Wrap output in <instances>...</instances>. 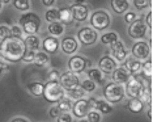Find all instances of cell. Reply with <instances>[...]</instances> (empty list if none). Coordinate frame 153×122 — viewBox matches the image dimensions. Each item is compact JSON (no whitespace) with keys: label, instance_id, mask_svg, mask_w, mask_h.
Segmentation results:
<instances>
[{"label":"cell","instance_id":"cell-48","mask_svg":"<svg viewBox=\"0 0 153 122\" xmlns=\"http://www.w3.org/2000/svg\"><path fill=\"white\" fill-rule=\"evenodd\" d=\"M96 99H94V97H92V99H90V100H88V104H89V106L90 108H94V105H96Z\"/></svg>","mask_w":153,"mask_h":122},{"label":"cell","instance_id":"cell-2","mask_svg":"<svg viewBox=\"0 0 153 122\" xmlns=\"http://www.w3.org/2000/svg\"><path fill=\"white\" fill-rule=\"evenodd\" d=\"M42 95L48 103H58L65 96V91L58 80H47L46 84H43Z\"/></svg>","mask_w":153,"mask_h":122},{"label":"cell","instance_id":"cell-11","mask_svg":"<svg viewBox=\"0 0 153 122\" xmlns=\"http://www.w3.org/2000/svg\"><path fill=\"white\" fill-rule=\"evenodd\" d=\"M89 110H90V106H89L88 101L84 100L82 97L76 101L75 105H72V112H74L75 117H77L79 120L84 118L86 114H88V112H89Z\"/></svg>","mask_w":153,"mask_h":122},{"label":"cell","instance_id":"cell-13","mask_svg":"<svg viewBox=\"0 0 153 122\" xmlns=\"http://www.w3.org/2000/svg\"><path fill=\"white\" fill-rule=\"evenodd\" d=\"M110 51L113 54L114 59H117L118 62H123L127 57V53H126V49H124L123 43L120 41H114L113 43H110Z\"/></svg>","mask_w":153,"mask_h":122},{"label":"cell","instance_id":"cell-26","mask_svg":"<svg viewBox=\"0 0 153 122\" xmlns=\"http://www.w3.org/2000/svg\"><path fill=\"white\" fill-rule=\"evenodd\" d=\"M33 62L38 67H43L45 64L48 63V55L46 53H42V51H38V53H36V55H34Z\"/></svg>","mask_w":153,"mask_h":122},{"label":"cell","instance_id":"cell-5","mask_svg":"<svg viewBox=\"0 0 153 122\" xmlns=\"http://www.w3.org/2000/svg\"><path fill=\"white\" fill-rule=\"evenodd\" d=\"M20 24H21L25 33L34 34V33H37V30L39 29V26H41V19L36 13L27 12L20 17Z\"/></svg>","mask_w":153,"mask_h":122},{"label":"cell","instance_id":"cell-50","mask_svg":"<svg viewBox=\"0 0 153 122\" xmlns=\"http://www.w3.org/2000/svg\"><path fill=\"white\" fill-rule=\"evenodd\" d=\"M4 63H3V61H1V59H0V74H1V71H3V67H4Z\"/></svg>","mask_w":153,"mask_h":122},{"label":"cell","instance_id":"cell-3","mask_svg":"<svg viewBox=\"0 0 153 122\" xmlns=\"http://www.w3.org/2000/svg\"><path fill=\"white\" fill-rule=\"evenodd\" d=\"M103 96L109 103H119L124 97V88L119 83L111 82L103 88Z\"/></svg>","mask_w":153,"mask_h":122},{"label":"cell","instance_id":"cell-16","mask_svg":"<svg viewBox=\"0 0 153 122\" xmlns=\"http://www.w3.org/2000/svg\"><path fill=\"white\" fill-rule=\"evenodd\" d=\"M98 66H100L101 71L106 72V74H111V72L117 68L115 61H114L111 57H109V55H105V57L101 58L100 62H98Z\"/></svg>","mask_w":153,"mask_h":122},{"label":"cell","instance_id":"cell-46","mask_svg":"<svg viewBox=\"0 0 153 122\" xmlns=\"http://www.w3.org/2000/svg\"><path fill=\"white\" fill-rule=\"evenodd\" d=\"M145 25L148 28H152V12H148L147 15V21H145Z\"/></svg>","mask_w":153,"mask_h":122},{"label":"cell","instance_id":"cell-54","mask_svg":"<svg viewBox=\"0 0 153 122\" xmlns=\"http://www.w3.org/2000/svg\"><path fill=\"white\" fill-rule=\"evenodd\" d=\"M0 8H1V1H0Z\"/></svg>","mask_w":153,"mask_h":122},{"label":"cell","instance_id":"cell-23","mask_svg":"<svg viewBox=\"0 0 153 122\" xmlns=\"http://www.w3.org/2000/svg\"><path fill=\"white\" fill-rule=\"evenodd\" d=\"M111 8L117 13H123L128 9L127 0H111Z\"/></svg>","mask_w":153,"mask_h":122},{"label":"cell","instance_id":"cell-24","mask_svg":"<svg viewBox=\"0 0 153 122\" xmlns=\"http://www.w3.org/2000/svg\"><path fill=\"white\" fill-rule=\"evenodd\" d=\"M24 42H25L26 47H29L30 50H37L38 47H39V38L37 36H34V34H30V36H27L25 40H24Z\"/></svg>","mask_w":153,"mask_h":122},{"label":"cell","instance_id":"cell-38","mask_svg":"<svg viewBox=\"0 0 153 122\" xmlns=\"http://www.w3.org/2000/svg\"><path fill=\"white\" fill-rule=\"evenodd\" d=\"M134 5L139 11H143V9H145L147 7L151 5V0H134Z\"/></svg>","mask_w":153,"mask_h":122},{"label":"cell","instance_id":"cell-32","mask_svg":"<svg viewBox=\"0 0 153 122\" xmlns=\"http://www.w3.org/2000/svg\"><path fill=\"white\" fill-rule=\"evenodd\" d=\"M58 108L60 109L63 113H65V112H69L72 109V103H71V100L69 99H62V100H59L58 101Z\"/></svg>","mask_w":153,"mask_h":122},{"label":"cell","instance_id":"cell-14","mask_svg":"<svg viewBox=\"0 0 153 122\" xmlns=\"http://www.w3.org/2000/svg\"><path fill=\"white\" fill-rule=\"evenodd\" d=\"M71 11H72V15H74V20L76 21H84V20L88 19V8L84 5V4H74L71 7Z\"/></svg>","mask_w":153,"mask_h":122},{"label":"cell","instance_id":"cell-49","mask_svg":"<svg viewBox=\"0 0 153 122\" xmlns=\"http://www.w3.org/2000/svg\"><path fill=\"white\" fill-rule=\"evenodd\" d=\"M12 122H26L25 118H13Z\"/></svg>","mask_w":153,"mask_h":122},{"label":"cell","instance_id":"cell-31","mask_svg":"<svg viewBox=\"0 0 153 122\" xmlns=\"http://www.w3.org/2000/svg\"><path fill=\"white\" fill-rule=\"evenodd\" d=\"M13 7H15L16 9H19V11H27L29 9V0H11Z\"/></svg>","mask_w":153,"mask_h":122},{"label":"cell","instance_id":"cell-52","mask_svg":"<svg viewBox=\"0 0 153 122\" xmlns=\"http://www.w3.org/2000/svg\"><path fill=\"white\" fill-rule=\"evenodd\" d=\"M85 0H76V4H84Z\"/></svg>","mask_w":153,"mask_h":122},{"label":"cell","instance_id":"cell-44","mask_svg":"<svg viewBox=\"0 0 153 122\" xmlns=\"http://www.w3.org/2000/svg\"><path fill=\"white\" fill-rule=\"evenodd\" d=\"M59 72L56 70H51L50 72H48V80H59Z\"/></svg>","mask_w":153,"mask_h":122},{"label":"cell","instance_id":"cell-30","mask_svg":"<svg viewBox=\"0 0 153 122\" xmlns=\"http://www.w3.org/2000/svg\"><path fill=\"white\" fill-rule=\"evenodd\" d=\"M84 92L85 91L81 88V87H76V88H72V89H68L67 91V95L71 97V99H76V100H79V99H81L82 96H84Z\"/></svg>","mask_w":153,"mask_h":122},{"label":"cell","instance_id":"cell-51","mask_svg":"<svg viewBox=\"0 0 153 122\" xmlns=\"http://www.w3.org/2000/svg\"><path fill=\"white\" fill-rule=\"evenodd\" d=\"M148 118H149V121H152V110L151 109L148 110Z\"/></svg>","mask_w":153,"mask_h":122},{"label":"cell","instance_id":"cell-12","mask_svg":"<svg viewBox=\"0 0 153 122\" xmlns=\"http://www.w3.org/2000/svg\"><path fill=\"white\" fill-rule=\"evenodd\" d=\"M86 67V62H85V58L80 57V55H75V57L69 58L68 61V68L69 71L75 72V74H80L82 72Z\"/></svg>","mask_w":153,"mask_h":122},{"label":"cell","instance_id":"cell-39","mask_svg":"<svg viewBox=\"0 0 153 122\" xmlns=\"http://www.w3.org/2000/svg\"><path fill=\"white\" fill-rule=\"evenodd\" d=\"M34 55H36V53H34L33 50H29V51H25V54L22 55L21 61H24L25 63H30V62L34 61Z\"/></svg>","mask_w":153,"mask_h":122},{"label":"cell","instance_id":"cell-15","mask_svg":"<svg viewBox=\"0 0 153 122\" xmlns=\"http://www.w3.org/2000/svg\"><path fill=\"white\" fill-rule=\"evenodd\" d=\"M111 74H113V82L119 83V84H124L131 76L130 71H128L126 67H118L114 70Z\"/></svg>","mask_w":153,"mask_h":122},{"label":"cell","instance_id":"cell-20","mask_svg":"<svg viewBox=\"0 0 153 122\" xmlns=\"http://www.w3.org/2000/svg\"><path fill=\"white\" fill-rule=\"evenodd\" d=\"M127 108L132 112V113H140L143 110V108H144V104H143V101L139 99V97H130Z\"/></svg>","mask_w":153,"mask_h":122},{"label":"cell","instance_id":"cell-22","mask_svg":"<svg viewBox=\"0 0 153 122\" xmlns=\"http://www.w3.org/2000/svg\"><path fill=\"white\" fill-rule=\"evenodd\" d=\"M139 99L143 101V104H151L152 100V92H151V85H143L140 92H139Z\"/></svg>","mask_w":153,"mask_h":122},{"label":"cell","instance_id":"cell-45","mask_svg":"<svg viewBox=\"0 0 153 122\" xmlns=\"http://www.w3.org/2000/svg\"><path fill=\"white\" fill-rule=\"evenodd\" d=\"M135 19H136V16H135V13H134V12H128L127 15L124 16V20H126L127 22H132Z\"/></svg>","mask_w":153,"mask_h":122},{"label":"cell","instance_id":"cell-34","mask_svg":"<svg viewBox=\"0 0 153 122\" xmlns=\"http://www.w3.org/2000/svg\"><path fill=\"white\" fill-rule=\"evenodd\" d=\"M45 17L48 22H54V21H58L59 20V11L58 9H48V11L45 13Z\"/></svg>","mask_w":153,"mask_h":122},{"label":"cell","instance_id":"cell-43","mask_svg":"<svg viewBox=\"0 0 153 122\" xmlns=\"http://www.w3.org/2000/svg\"><path fill=\"white\" fill-rule=\"evenodd\" d=\"M11 33H12V36H16V37H21V34H22V30H21V28L20 26H12L11 28Z\"/></svg>","mask_w":153,"mask_h":122},{"label":"cell","instance_id":"cell-10","mask_svg":"<svg viewBox=\"0 0 153 122\" xmlns=\"http://www.w3.org/2000/svg\"><path fill=\"white\" fill-rule=\"evenodd\" d=\"M77 37H79V41L81 42L82 45H93L97 41V33L96 30L90 29V28H82V29L79 30L77 33Z\"/></svg>","mask_w":153,"mask_h":122},{"label":"cell","instance_id":"cell-33","mask_svg":"<svg viewBox=\"0 0 153 122\" xmlns=\"http://www.w3.org/2000/svg\"><path fill=\"white\" fill-rule=\"evenodd\" d=\"M140 71L143 72V75H144L147 79L151 78V76H152V72H153V67H152V62H151V59H148V61L141 66Z\"/></svg>","mask_w":153,"mask_h":122},{"label":"cell","instance_id":"cell-19","mask_svg":"<svg viewBox=\"0 0 153 122\" xmlns=\"http://www.w3.org/2000/svg\"><path fill=\"white\" fill-rule=\"evenodd\" d=\"M59 21L65 25H69L74 21V15H72L71 8H62L59 9Z\"/></svg>","mask_w":153,"mask_h":122},{"label":"cell","instance_id":"cell-18","mask_svg":"<svg viewBox=\"0 0 153 122\" xmlns=\"http://www.w3.org/2000/svg\"><path fill=\"white\" fill-rule=\"evenodd\" d=\"M43 49H45V51H47V53H55V51L58 50V47H59V41L56 40L55 37H47V38H45V41H43Z\"/></svg>","mask_w":153,"mask_h":122},{"label":"cell","instance_id":"cell-40","mask_svg":"<svg viewBox=\"0 0 153 122\" xmlns=\"http://www.w3.org/2000/svg\"><path fill=\"white\" fill-rule=\"evenodd\" d=\"M11 29H9L7 25H1L0 26V40H3V38H5V37H8V36H11Z\"/></svg>","mask_w":153,"mask_h":122},{"label":"cell","instance_id":"cell-7","mask_svg":"<svg viewBox=\"0 0 153 122\" xmlns=\"http://www.w3.org/2000/svg\"><path fill=\"white\" fill-rule=\"evenodd\" d=\"M148 33V26L143 20H136L135 19L132 22H130L128 26V36L134 40H140Z\"/></svg>","mask_w":153,"mask_h":122},{"label":"cell","instance_id":"cell-41","mask_svg":"<svg viewBox=\"0 0 153 122\" xmlns=\"http://www.w3.org/2000/svg\"><path fill=\"white\" fill-rule=\"evenodd\" d=\"M58 121H60V122H71L72 117H71V114H68L67 112H65V113H62L60 116L58 117Z\"/></svg>","mask_w":153,"mask_h":122},{"label":"cell","instance_id":"cell-28","mask_svg":"<svg viewBox=\"0 0 153 122\" xmlns=\"http://www.w3.org/2000/svg\"><path fill=\"white\" fill-rule=\"evenodd\" d=\"M88 75H89V79H92L94 83H102L105 80V76H103L102 71L97 68H92L88 71Z\"/></svg>","mask_w":153,"mask_h":122},{"label":"cell","instance_id":"cell-9","mask_svg":"<svg viewBox=\"0 0 153 122\" xmlns=\"http://www.w3.org/2000/svg\"><path fill=\"white\" fill-rule=\"evenodd\" d=\"M151 54V47L144 41H139L132 46V55L136 59H148Z\"/></svg>","mask_w":153,"mask_h":122},{"label":"cell","instance_id":"cell-53","mask_svg":"<svg viewBox=\"0 0 153 122\" xmlns=\"http://www.w3.org/2000/svg\"><path fill=\"white\" fill-rule=\"evenodd\" d=\"M0 1H1V3H4V4H8V3L11 1V0H0Z\"/></svg>","mask_w":153,"mask_h":122},{"label":"cell","instance_id":"cell-21","mask_svg":"<svg viewBox=\"0 0 153 122\" xmlns=\"http://www.w3.org/2000/svg\"><path fill=\"white\" fill-rule=\"evenodd\" d=\"M124 67H126L128 71H130V74H137V72H140V68H141V63L139 59H134V58H128L126 61V64H124Z\"/></svg>","mask_w":153,"mask_h":122},{"label":"cell","instance_id":"cell-4","mask_svg":"<svg viewBox=\"0 0 153 122\" xmlns=\"http://www.w3.org/2000/svg\"><path fill=\"white\" fill-rule=\"evenodd\" d=\"M126 89H124V95L128 97H137L143 85H149V82H145L140 75L135 74L134 76H130V79L126 83Z\"/></svg>","mask_w":153,"mask_h":122},{"label":"cell","instance_id":"cell-25","mask_svg":"<svg viewBox=\"0 0 153 122\" xmlns=\"http://www.w3.org/2000/svg\"><path fill=\"white\" fill-rule=\"evenodd\" d=\"M94 108L102 114H109L110 112L113 110V108H111L110 104L107 103V101H103V100H97Z\"/></svg>","mask_w":153,"mask_h":122},{"label":"cell","instance_id":"cell-17","mask_svg":"<svg viewBox=\"0 0 153 122\" xmlns=\"http://www.w3.org/2000/svg\"><path fill=\"white\" fill-rule=\"evenodd\" d=\"M62 50L67 54H72L77 50V41L75 40L74 37H65L63 41H62Z\"/></svg>","mask_w":153,"mask_h":122},{"label":"cell","instance_id":"cell-42","mask_svg":"<svg viewBox=\"0 0 153 122\" xmlns=\"http://www.w3.org/2000/svg\"><path fill=\"white\" fill-rule=\"evenodd\" d=\"M62 113H63V112L59 109L58 106H53V108L50 109V116H51V117H54V118H58Z\"/></svg>","mask_w":153,"mask_h":122},{"label":"cell","instance_id":"cell-47","mask_svg":"<svg viewBox=\"0 0 153 122\" xmlns=\"http://www.w3.org/2000/svg\"><path fill=\"white\" fill-rule=\"evenodd\" d=\"M54 1H55V0H42L43 5H46V7H51L54 4Z\"/></svg>","mask_w":153,"mask_h":122},{"label":"cell","instance_id":"cell-6","mask_svg":"<svg viewBox=\"0 0 153 122\" xmlns=\"http://www.w3.org/2000/svg\"><path fill=\"white\" fill-rule=\"evenodd\" d=\"M90 24L97 30H105L110 25V16L105 11H97L90 16Z\"/></svg>","mask_w":153,"mask_h":122},{"label":"cell","instance_id":"cell-1","mask_svg":"<svg viewBox=\"0 0 153 122\" xmlns=\"http://www.w3.org/2000/svg\"><path fill=\"white\" fill-rule=\"evenodd\" d=\"M26 51V45L21 37L8 36L0 41V54L9 62L21 61L22 55Z\"/></svg>","mask_w":153,"mask_h":122},{"label":"cell","instance_id":"cell-8","mask_svg":"<svg viewBox=\"0 0 153 122\" xmlns=\"http://www.w3.org/2000/svg\"><path fill=\"white\" fill-rule=\"evenodd\" d=\"M60 79V85L63 87L65 91L68 89H72V88H76V87L80 85V80L77 78V75L72 71H68V72H64L59 76Z\"/></svg>","mask_w":153,"mask_h":122},{"label":"cell","instance_id":"cell-35","mask_svg":"<svg viewBox=\"0 0 153 122\" xmlns=\"http://www.w3.org/2000/svg\"><path fill=\"white\" fill-rule=\"evenodd\" d=\"M118 40V36H117V33H106V34H103L102 37H101V41H102L103 43H106V45H110V43H113L114 41H117Z\"/></svg>","mask_w":153,"mask_h":122},{"label":"cell","instance_id":"cell-27","mask_svg":"<svg viewBox=\"0 0 153 122\" xmlns=\"http://www.w3.org/2000/svg\"><path fill=\"white\" fill-rule=\"evenodd\" d=\"M27 89L30 91V93L34 96H41L43 93V84L39 82H34L27 84Z\"/></svg>","mask_w":153,"mask_h":122},{"label":"cell","instance_id":"cell-29","mask_svg":"<svg viewBox=\"0 0 153 122\" xmlns=\"http://www.w3.org/2000/svg\"><path fill=\"white\" fill-rule=\"evenodd\" d=\"M63 24L62 22H50V25H48V32H50L53 36H60V34H63Z\"/></svg>","mask_w":153,"mask_h":122},{"label":"cell","instance_id":"cell-37","mask_svg":"<svg viewBox=\"0 0 153 122\" xmlns=\"http://www.w3.org/2000/svg\"><path fill=\"white\" fill-rule=\"evenodd\" d=\"M85 117L88 118L89 122H100L101 120H102L101 113H100V112H96V110H89L88 114H86Z\"/></svg>","mask_w":153,"mask_h":122},{"label":"cell","instance_id":"cell-36","mask_svg":"<svg viewBox=\"0 0 153 122\" xmlns=\"http://www.w3.org/2000/svg\"><path fill=\"white\" fill-rule=\"evenodd\" d=\"M81 88L86 91V92H93V91L96 89V83L93 82L92 79H86L81 83Z\"/></svg>","mask_w":153,"mask_h":122}]
</instances>
